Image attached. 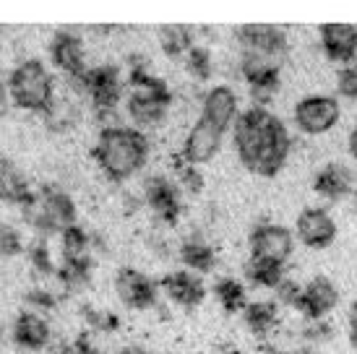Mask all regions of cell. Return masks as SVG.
Returning a JSON list of instances; mask_svg holds the SVG:
<instances>
[{
    "mask_svg": "<svg viewBox=\"0 0 357 354\" xmlns=\"http://www.w3.org/2000/svg\"><path fill=\"white\" fill-rule=\"evenodd\" d=\"M232 141L240 164L258 177L279 175L292 151V136L282 118L258 105L240 112L232 128Z\"/></svg>",
    "mask_w": 357,
    "mask_h": 354,
    "instance_id": "obj_1",
    "label": "cell"
},
{
    "mask_svg": "<svg viewBox=\"0 0 357 354\" xmlns=\"http://www.w3.org/2000/svg\"><path fill=\"white\" fill-rule=\"evenodd\" d=\"M149 138L133 125L102 128L94 144V162L112 183H126L149 162Z\"/></svg>",
    "mask_w": 357,
    "mask_h": 354,
    "instance_id": "obj_2",
    "label": "cell"
},
{
    "mask_svg": "<svg viewBox=\"0 0 357 354\" xmlns=\"http://www.w3.org/2000/svg\"><path fill=\"white\" fill-rule=\"evenodd\" d=\"M169 107H172V91L167 81L154 76L146 66H133L128 73V97H126V109L133 128H157L159 123H165Z\"/></svg>",
    "mask_w": 357,
    "mask_h": 354,
    "instance_id": "obj_3",
    "label": "cell"
},
{
    "mask_svg": "<svg viewBox=\"0 0 357 354\" xmlns=\"http://www.w3.org/2000/svg\"><path fill=\"white\" fill-rule=\"evenodd\" d=\"M8 97L13 105L26 112L47 115L55 107V79L40 58H26L16 63L8 73Z\"/></svg>",
    "mask_w": 357,
    "mask_h": 354,
    "instance_id": "obj_4",
    "label": "cell"
},
{
    "mask_svg": "<svg viewBox=\"0 0 357 354\" xmlns=\"http://www.w3.org/2000/svg\"><path fill=\"white\" fill-rule=\"evenodd\" d=\"M21 211H24L26 224L37 229V237L63 235L66 229L76 224L73 198L63 187L55 185H42L40 190H34V198Z\"/></svg>",
    "mask_w": 357,
    "mask_h": 354,
    "instance_id": "obj_5",
    "label": "cell"
},
{
    "mask_svg": "<svg viewBox=\"0 0 357 354\" xmlns=\"http://www.w3.org/2000/svg\"><path fill=\"white\" fill-rule=\"evenodd\" d=\"M76 91L89 97L91 107L97 109L100 118H109L118 109L120 99L126 94V84L120 79V70L115 66H94L86 70V76L79 81H70Z\"/></svg>",
    "mask_w": 357,
    "mask_h": 354,
    "instance_id": "obj_6",
    "label": "cell"
},
{
    "mask_svg": "<svg viewBox=\"0 0 357 354\" xmlns=\"http://www.w3.org/2000/svg\"><path fill=\"white\" fill-rule=\"evenodd\" d=\"M292 120H295V128L305 136H326L342 120V105L331 94H310L295 105Z\"/></svg>",
    "mask_w": 357,
    "mask_h": 354,
    "instance_id": "obj_7",
    "label": "cell"
},
{
    "mask_svg": "<svg viewBox=\"0 0 357 354\" xmlns=\"http://www.w3.org/2000/svg\"><path fill=\"white\" fill-rule=\"evenodd\" d=\"M250 258L256 261H266L274 266H287V261L295 253V235L289 232L284 224L277 222H261L253 226L248 237Z\"/></svg>",
    "mask_w": 357,
    "mask_h": 354,
    "instance_id": "obj_8",
    "label": "cell"
},
{
    "mask_svg": "<svg viewBox=\"0 0 357 354\" xmlns=\"http://www.w3.org/2000/svg\"><path fill=\"white\" fill-rule=\"evenodd\" d=\"M235 40L243 52H253L274 63H282L289 49L287 31L277 24H243L235 31Z\"/></svg>",
    "mask_w": 357,
    "mask_h": 354,
    "instance_id": "obj_9",
    "label": "cell"
},
{
    "mask_svg": "<svg viewBox=\"0 0 357 354\" xmlns=\"http://www.w3.org/2000/svg\"><path fill=\"white\" fill-rule=\"evenodd\" d=\"M240 73L250 88V97H253V105L258 107H266L268 102L274 99L279 88V81H282V70H279V63L268 58H261V55H253V52H243L240 55Z\"/></svg>",
    "mask_w": 357,
    "mask_h": 354,
    "instance_id": "obj_10",
    "label": "cell"
},
{
    "mask_svg": "<svg viewBox=\"0 0 357 354\" xmlns=\"http://www.w3.org/2000/svg\"><path fill=\"white\" fill-rule=\"evenodd\" d=\"M337 219L328 214L324 206H307L303 208L295 219V237L310 250H326L337 240Z\"/></svg>",
    "mask_w": 357,
    "mask_h": 354,
    "instance_id": "obj_11",
    "label": "cell"
},
{
    "mask_svg": "<svg viewBox=\"0 0 357 354\" xmlns=\"http://www.w3.org/2000/svg\"><path fill=\"white\" fill-rule=\"evenodd\" d=\"M50 58L60 73H66L68 81H79L86 76V47L79 31L73 29H58L50 42Z\"/></svg>",
    "mask_w": 357,
    "mask_h": 354,
    "instance_id": "obj_12",
    "label": "cell"
},
{
    "mask_svg": "<svg viewBox=\"0 0 357 354\" xmlns=\"http://www.w3.org/2000/svg\"><path fill=\"white\" fill-rule=\"evenodd\" d=\"M204 123L214 125L217 130L227 133L229 128H235V123L240 118V97L232 86H211L201 97V115Z\"/></svg>",
    "mask_w": 357,
    "mask_h": 354,
    "instance_id": "obj_13",
    "label": "cell"
},
{
    "mask_svg": "<svg viewBox=\"0 0 357 354\" xmlns=\"http://www.w3.org/2000/svg\"><path fill=\"white\" fill-rule=\"evenodd\" d=\"M157 282H151L149 276L139 268L123 266L115 274V295L130 310H149V307L157 305Z\"/></svg>",
    "mask_w": 357,
    "mask_h": 354,
    "instance_id": "obj_14",
    "label": "cell"
},
{
    "mask_svg": "<svg viewBox=\"0 0 357 354\" xmlns=\"http://www.w3.org/2000/svg\"><path fill=\"white\" fill-rule=\"evenodd\" d=\"M225 136L227 133H222V130H217L214 125H208V123H204L199 118L193 123V128L188 130V136L183 138V146H180L178 157L185 164L201 167V164H206V162L217 157L222 144H225Z\"/></svg>",
    "mask_w": 357,
    "mask_h": 354,
    "instance_id": "obj_15",
    "label": "cell"
},
{
    "mask_svg": "<svg viewBox=\"0 0 357 354\" xmlns=\"http://www.w3.org/2000/svg\"><path fill=\"white\" fill-rule=\"evenodd\" d=\"M321 49L331 63H339L342 68L352 66L357 60V26L344 21H331L318 29Z\"/></svg>",
    "mask_w": 357,
    "mask_h": 354,
    "instance_id": "obj_16",
    "label": "cell"
},
{
    "mask_svg": "<svg viewBox=\"0 0 357 354\" xmlns=\"http://www.w3.org/2000/svg\"><path fill=\"white\" fill-rule=\"evenodd\" d=\"M159 289L169 302L185 307V310H193L206 300V284H204L201 274H193L188 268H175V271L165 274L159 282Z\"/></svg>",
    "mask_w": 357,
    "mask_h": 354,
    "instance_id": "obj_17",
    "label": "cell"
},
{
    "mask_svg": "<svg viewBox=\"0 0 357 354\" xmlns=\"http://www.w3.org/2000/svg\"><path fill=\"white\" fill-rule=\"evenodd\" d=\"M144 201L159 222H165V224L178 222L183 201H180V187L175 180H169L165 175H151L144 183Z\"/></svg>",
    "mask_w": 357,
    "mask_h": 354,
    "instance_id": "obj_18",
    "label": "cell"
},
{
    "mask_svg": "<svg viewBox=\"0 0 357 354\" xmlns=\"http://www.w3.org/2000/svg\"><path fill=\"white\" fill-rule=\"evenodd\" d=\"M339 305V289L328 276H313L303 284L298 310L307 321H326L328 313H334Z\"/></svg>",
    "mask_w": 357,
    "mask_h": 354,
    "instance_id": "obj_19",
    "label": "cell"
},
{
    "mask_svg": "<svg viewBox=\"0 0 357 354\" xmlns=\"http://www.w3.org/2000/svg\"><path fill=\"white\" fill-rule=\"evenodd\" d=\"M10 336H13V344L21 346V349H26V352H42L45 346H50L52 325L45 318V313L21 310L16 315L13 325H10Z\"/></svg>",
    "mask_w": 357,
    "mask_h": 354,
    "instance_id": "obj_20",
    "label": "cell"
},
{
    "mask_svg": "<svg viewBox=\"0 0 357 354\" xmlns=\"http://www.w3.org/2000/svg\"><path fill=\"white\" fill-rule=\"evenodd\" d=\"M355 187V172L342 164V162H328L318 169L313 177V190L316 196L326 198V201H342L347 198Z\"/></svg>",
    "mask_w": 357,
    "mask_h": 354,
    "instance_id": "obj_21",
    "label": "cell"
},
{
    "mask_svg": "<svg viewBox=\"0 0 357 354\" xmlns=\"http://www.w3.org/2000/svg\"><path fill=\"white\" fill-rule=\"evenodd\" d=\"M31 198H34V190H31L29 180L24 177V172L10 159L0 157V201L24 208Z\"/></svg>",
    "mask_w": 357,
    "mask_h": 354,
    "instance_id": "obj_22",
    "label": "cell"
},
{
    "mask_svg": "<svg viewBox=\"0 0 357 354\" xmlns=\"http://www.w3.org/2000/svg\"><path fill=\"white\" fill-rule=\"evenodd\" d=\"M178 258L183 268H188L193 274H208L217 266V250L201 235L185 237L178 247Z\"/></svg>",
    "mask_w": 357,
    "mask_h": 354,
    "instance_id": "obj_23",
    "label": "cell"
},
{
    "mask_svg": "<svg viewBox=\"0 0 357 354\" xmlns=\"http://www.w3.org/2000/svg\"><path fill=\"white\" fill-rule=\"evenodd\" d=\"M243 321H245V328L253 336H258V339L271 336L279 325L277 300H256V302H248V307L243 310Z\"/></svg>",
    "mask_w": 357,
    "mask_h": 354,
    "instance_id": "obj_24",
    "label": "cell"
},
{
    "mask_svg": "<svg viewBox=\"0 0 357 354\" xmlns=\"http://www.w3.org/2000/svg\"><path fill=\"white\" fill-rule=\"evenodd\" d=\"M159 47L169 58H183L196 47V31L185 24H165L157 29Z\"/></svg>",
    "mask_w": 357,
    "mask_h": 354,
    "instance_id": "obj_25",
    "label": "cell"
},
{
    "mask_svg": "<svg viewBox=\"0 0 357 354\" xmlns=\"http://www.w3.org/2000/svg\"><path fill=\"white\" fill-rule=\"evenodd\" d=\"M214 297H217V302L222 305L225 313H243L248 307V292H245L243 282L235 279V276H222V279H217Z\"/></svg>",
    "mask_w": 357,
    "mask_h": 354,
    "instance_id": "obj_26",
    "label": "cell"
},
{
    "mask_svg": "<svg viewBox=\"0 0 357 354\" xmlns=\"http://www.w3.org/2000/svg\"><path fill=\"white\" fill-rule=\"evenodd\" d=\"M245 279H248L253 286H261V289H277L279 282L284 279V268L274 263H266V261L248 258V263H245Z\"/></svg>",
    "mask_w": 357,
    "mask_h": 354,
    "instance_id": "obj_27",
    "label": "cell"
},
{
    "mask_svg": "<svg viewBox=\"0 0 357 354\" xmlns=\"http://www.w3.org/2000/svg\"><path fill=\"white\" fill-rule=\"evenodd\" d=\"M175 172H178V187L180 190H185V193H190V196H199L201 190H204V185H206V180H204V175H201L199 167H193V164H185L183 159H175Z\"/></svg>",
    "mask_w": 357,
    "mask_h": 354,
    "instance_id": "obj_28",
    "label": "cell"
},
{
    "mask_svg": "<svg viewBox=\"0 0 357 354\" xmlns=\"http://www.w3.org/2000/svg\"><path fill=\"white\" fill-rule=\"evenodd\" d=\"M26 256H29V263L37 274H45V276L58 274V266L52 263L50 247H47V243H45V237H37V240L31 243L29 250H26Z\"/></svg>",
    "mask_w": 357,
    "mask_h": 354,
    "instance_id": "obj_29",
    "label": "cell"
},
{
    "mask_svg": "<svg viewBox=\"0 0 357 354\" xmlns=\"http://www.w3.org/2000/svg\"><path fill=\"white\" fill-rule=\"evenodd\" d=\"M185 66H188V70L199 81H206L208 76L214 73V60H211V52H208V47H204V45H196V47L185 55Z\"/></svg>",
    "mask_w": 357,
    "mask_h": 354,
    "instance_id": "obj_30",
    "label": "cell"
},
{
    "mask_svg": "<svg viewBox=\"0 0 357 354\" xmlns=\"http://www.w3.org/2000/svg\"><path fill=\"white\" fill-rule=\"evenodd\" d=\"M300 295H303V284L295 282V279H289L284 276L279 286L274 289V300H277V305H287V307H295L298 310L300 305Z\"/></svg>",
    "mask_w": 357,
    "mask_h": 354,
    "instance_id": "obj_31",
    "label": "cell"
},
{
    "mask_svg": "<svg viewBox=\"0 0 357 354\" xmlns=\"http://www.w3.org/2000/svg\"><path fill=\"white\" fill-rule=\"evenodd\" d=\"M19 253H24V240H21V235L13 229V226L8 224H0V256H19Z\"/></svg>",
    "mask_w": 357,
    "mask_h": 354,
    "instance_id": "obj_32",
    "label": "cell"
},
{
    "mask_svg": "<svg viewBox=\"0 0 357 354\" xmlns=\"http://www.w3.org/2000/svg\"><path fill=\"white\" fill-rule=\"evenodd\" d=\"M337 91L339 97L344 99H357V66H344V68H339L337 73Z\"/></svg>",
    "mask_w": 357,
    "mask_h": 354,
    "instance_id": "obj_33",
    "label": "cell"
},
{
    "mask_svg": "<svg viewBox=\"0 0 357 354\" xmlns=\"http://www.w3.org/2000/svg\"><path fill=\"white\" fill-rule=\"evenodd\" d=\"M84 318L91 323V328L97 331H115L118 328V318L105 310H94V307H84Z\"/></svg>",
    "mask_w": 357,
    "mask_h": 354,
    "instance_id": "obj_34",
    "label": "cell"
},
{
    "mask_svg": "<svg viewBox=\"0 0 357 354\" xmlns=\"http://www.w3.org/2000/svg\"><path fill=\"white\" fill-rule=\"evenodd\" d=\"M26 300L34 305L31 310H37V313H47V310H52V307L58 305L55 295H52V292H47V289H31L29 295H26Z\"/></svg>",
    "mask_w": 357,
    "mask_h": 354,
    "instance_id": "obj_35",
    "label": "cell"
},
{
    "mask_svg": "<svg viewBox=\"0 0 357 354\" xmlns=\"http://www.w3.org/2000/svg\"><path fill=\"white\" fill-rule=\"evenodd\" d=\"M303 336H305L307 341L318 344V341H326L328 336H331V328H328L326 321H307V325L303 328Z\"/></svg>",
    "mask_w": 357,
    "mask_h": 354,
    "instance_id": "obj_36",
    "label": "cell"
},
{
    "mask_svg": "<svg viewBox=\"0 0 357 354\" xmlns=\"http://www.w3.org/2000/svg\"><path fill=\"white\" fill-rule=\"evenodd\" d=\"M347 336L352 349H357V300L349 305V313H347Z\"/></svg>",
    "mask_w": 357,
    "mask_h": 354,
    "instance_id": "obj_37",
    "label": "cell"
},
{
    "mask_svg": "<svg viewBox=\"0 0 357 354\" xmlns=\"http://www.w3.org/2000/svg\"><path fill=\"white\" fill-rule=\"evenodd\" d=\"M347 146H349V154H352V159L357 162V125L352 130H349V138H347Z\"/></svg>",
    "mask_w": 357,
    "mask_h": 354,
    "instance_id": "obj_38",
    "label": "cell"
},
{
    "mask_svg": "<svg viewBox=\"0 0 357 354\" xmlns=\"http://www.w3.org/2000/svg\"><path fill=\"white\" fill-rule=\"evenodd\" d=\"M6 99H8V81L0 79V107L6 105Z\"/></svg>",
    "mask_w": 357,
    "mask_h": 354,
    "instance_id": "obj_39",
    "label": "cell"
},
{
    "mask_svg": "<svg viewBox=\"0 0 357 354\" xmlns=\"http://www.w3.org/2000/svg\"><path fill=\"white\" fill-rule=\"evenodd\" d=\"M274 354H295V352H274Z\"/></svg>",
    "mask_w": 357,
    "mask_h": 354,
    "instance_id": "obj_40",
    "label": "cell"
},
{
    "mask_svg": "<svg viewBox=\"0 0 357 354\" xmlns=\"http://www.w3.org/2000/svg\"><path fill=\"white\" fill-rule=\"evenodd\" d=\"M227 354H243V352H227Z\"/></svg>",
    "mask_w": 357,
    "mask_h": 354,
    "instance_id": "obj_41",
    "label": "cell"
},
{
    "mask_svg": "<svg viewBox=\"0 0 357 354\" xmlns=\"http://www.w3.org/2000/svg\"><path fill=\"white\" fill-rule=\"evenodd\" d=\"M355 214H357V201H355Z\"/></svg>",
    "mask_w": 357,
    "mask_h": 354,
    "instance_id": "obj_42",
    "label": "cell"
},
{
    "mask_svg": "<svg viewBox=\"0 0 357 354\" xmlns=\"http://www.w3.org/2000/svg\"><path fill=\"white\" fill-rule=\"evenodd\" d=\"M355 66H357V60H355Z\"/></svg>",
    "mask_w": 357,
    "mask_h": 354,
    "instance_id": "obj_43",
    "label": "cell"
}]
</instances>
